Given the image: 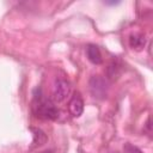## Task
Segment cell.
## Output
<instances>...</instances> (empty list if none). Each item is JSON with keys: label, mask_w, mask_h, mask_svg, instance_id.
Listing matches in <instances>:
<instances>
[{"label": "cell", "mask_w": 153, "mask_h": 153, "mask_svg": "<svg viewBox=\"0 0 153 153\" xmlns=\"http://www.w3.org/2000/svg\"><path fill=\"white\" fill-rule=\"evenodd\" d=\"M71 92V85L69 82L63 79V78H57L55 80V85H54V92H53V96H54V100L60 103V102H63L68 94Z\"/></svg>", "instance_id": "obj_3"}, {"label": "cell", "mask_w": 153, "mask_h": 153, "mask_svg": "<svg viewBox=\"0 0 153 153\" xmlns=\"http://www.w3.org/2000/svg\"><path fill=\"white\" fill-rule=\"evenodd\" d=\"M68 110L73 117H79L84 111V100L79 92H74L69 103H68Z\"/></svg>", "instance_id": "obj_4"}, {"label": "cell", "mask_w": 153, "mask_h": 153, "mask_svg": "<svg viewBox=\"0 0 153 153\" xmlns=\"http://www.w3.org/2000/svg\"><path fill=\"white\" fill-rule=\"evenodd\" d=\"M86 55L87 59L94 63V65H100L103 62V57H102V53L99 50V48L94 44H88L86 48Z\"/></svg>", "instance_id": "obj_5"}, {"label": "cell", "mask_w": 153, "mask_h": 153, "mask_svg": "<svg viewBox=\"0 0 153 153\" xmlns=\"http://www.w3.org/2000/svg\"><path fill=\"white\" fill-rule=\"evenodd\" d=\"M123 152L124 153H142V151L140 148H137L136 146H134L131 143H126L123 146Z\"/></svg>", "instance_id": "obj_9"}, {"label": "cell", "mask_w": 153, "mask_h": 153, "mask_svg": "<svg viewBox=\"0 0 153 153\" xmlns=\"http://www.w3.org/2000/svg\"><path fill=\"white\" fill-rule=\"evenodd\" d=\"M146 44V37L142 33H133L129 37V45L135 50H141Z\"/></svg>", "instance_id": "obj_6"}, {"label": "cell", "mask_w": 153, "mask_h": 153, "mask_svg": "<svg viewBox=\"0 0 153 153\" xmlns=\"http://www.w3.org/2000/svg\"><path fill=\"white\" fill-rule=\"evenodd\" d=\"M32 112L37 118L41 120H56L60 115L59 109L55 106L54 102H51L49 98L44 97L41 91L38 90V94H35L32 105H31Z\"/></svg>", "instance_id": "obj_1"}, {"label": "cell", "mask_w": 153, "mask_h": 153, "mask_svg": "<svg viewBox=\"0 0 153 153\" xmlns=\"http://www.w3.org/2000/svg\"><path fill=\"white\" fill-rule=\"evenodd\" d=\"M43 153H50V152H49V151H45V152H43Z\"/></svg>", "instance_id": "obj_10"}, {"label": "cell", "mask_w": 153, "mask_h": 153, "mask_svg": "<svg viewBox=\"0 0 153 153\" xmlns=\"http://www.w3.org/2000/svg\"><path fill=\"white\" fill-rule=\"evenodd\" d=\"M90 91L94 98H99V99L105 98L106 91H108L105 80L99 75H93L90 79Z\"/></svg>", "instance_id": "obj_2"}, {"label": "cell", "mask_w": 153, "mask_h": 153, "mask_svg": "<svg viewBox=\"0 0 153 153\" xmlns=\"http://www.w3.org/2000/svg\"><path fill=\"white\" fill-rule=\"evenodd\" d=\"M31 131L33 133V140H32L31 148L38 147V146H42V145L45 143V141H47V135L44 134L43 130H41V129H38V128H31Z\"/></svg>", "instance_id": "obj_7"}, {"label": "cell", "mask_w": 153, "mask_h": 153, "mask_svg": "<svg viewBox=\"0 0 153 153\" xmlns=\"http://www.w3.org/2000/svg\"><path fill=\"white\" fill-rule=\"evenodd\" d=\"M120 71H121V65H120L118 62H116V61H112V62L109 65V67H108L109 78H111V79L116 78V76L120 74Z\"/></svg>", "instance_id": "obj_8"}]
</instances>
